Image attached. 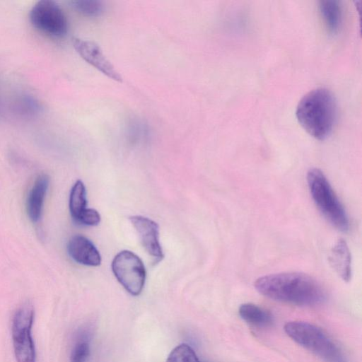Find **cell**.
Instances as JSON below:
<instances>
[{"label":"cell","instance_id":"obj_1","mask_svg":"<svg viewBox=\"0 0 362 362\" xmlns=\"http://www.w3.org/2000/svg\"><path fill=\"white\" fill-rule=\"evenodd\" d=\"M254 286L265 297L298 305H315L326 298L321 285L310 276L300 272L263 276L255 281Z\"/></svg>","mask_w":362,"mask_h":362},{"label":"cell","instance_id":"obj_2","mask_svg":"<svg viewBox=\"0 0 362 362\" xmlns=\"http://www.w3.org/2000/svg\"><path fill=\"white\" fill-rule=\"evenodd\" d=\"M337 115L333 93L317 88L307 93L298 102L296 115L302 127L312 136L322 140L332 133Z\"/></svg>","mask_w":362,"mask_h":362},{"label":"cell","instance_id":"obj_3","mask_svg":"<svg viewBox=\"0 0 362 362\" xmlns=\"http://www.w3.org/2000/svg\"><path fill=\"white\" fill-rule=\"evenodd\" d=\"M287 335L325 362H348L338 345L319 327L303 321L288 322Z\"/></svg>","mask_w":362,"mask_h":362},{"label":"cell","instance_id":"obj_4","mask_svg":"<svg viewBox=\"0 0 362 362\" xmlns=\"http://www.w3.org/2000/svg\"><path fill=\"white\" fill-rule=\"evenodd\" d=\"M307 182L320 212L338 230L347 231L349 221L346 211L324 173L318 168H311L307 173Z\"/></svg>","mask_w":362,"mask_h":362},{"label":"cell","instance_id":"obj_5","mask_svg":"<svg viewBox=\"0 0 362 362\" xmlns=\"http://www.w3.org/2000/svg\"><path fill=\"white\" fill-rule=\"evenodd\" d=\"M35 310L30 303L15 312L11 322V338L17 362H36V350L32 336Z\"/></svg>","mask_w":362,"mask_h":362},{"label":"cell","instance_id":"obj_6","mask_svg":"<svg viewBox=\"0 0 362 362\" xmlns=\"http://www.w3.org/2000/svg\"><path fill=\"white\" fill-rule=\"evenodd\" d=\"M29 18L36 30L47 36L60 38L67 33L66 17L54 1L42 0L35 3L30 11Z\"/></svg>","mask_w":362,"mask_h":362},{"label":"cell","instance_id":"obj_7","mask_svg":"<svg viewBox=\"0 0 362 362\" xmlns=\"http://www.w3.org/2000/svg\"><path fill=\"white\" fill-rule=\"evenodd\" d=\"M112 270L120 284L132 296L139 295L144 286L146 269L141 259L129 250L119 252L113 259Z\"/></svg>","mask_w":362,"mask_h":362},{"label":"cell","instance_id":"obj_8","mask_svg":"<svg viewBox=\"0 0 362 362\" xmlns=\"http://www.w3.org/2000/svg\"><path fill=\"white\" fill-rule=\"evenodd\" d=\"M72 45L76 52L88 64L109 78L117 82L122 81L120 74L95 42L79 37H73Z\"/></svg>","mask_w":362,"mask_h":362},{"label":"cell","instance_id":"obj_9","mask_svg":"<svg viewBox=\"0 0 362 362\" xmlns=\"http://www.w3.org/2000/svg\"><path fill=\"white\" fill-rule=\"evenodd\" d=\"M129 219L137 232L141 243L145 250L156 262L160 261L164 255L159 240V226L158 223L142 216H133Z\"/></svg>","mask_w":362,"mask_h":362},{"label":"cell","instance_id":"obj_10","mask_svg":"<svg viewBox=\"0 0 362 362\" xmlns=\"http://www.w3.org/2000/svg\"><path fill=\"white\" fill-rule=\"evenodd\" d=\"M67 250L70 257L76 262L90 267L101 263V256L94 244L81 235L72 236L69 240Z\"/></svg>","mask_w":362,"mask_h":362},{"label":"cell","instance_id":"obj_11","mask_svg":"<svg viewBox=\"0 0 362 362\" xmlns=\"http://www.w3.org/2000/svg\"><path fill=\"white\" fill-rule=\"evenodd\" d=\"M329 261L336 273L344 281L351 277V257L344 239H339L331 250Z\"/></svg>","mask_w":362,"mask_h":362},{"label":"cell","instance_id":"obj_12","mask_svg":"<svg viewBox=\"0 0 362 362\" xmlns=\"http://www.w3.org/2000/svg\"><path fill=\"white\" fill-rule=\"evenodd\" d=\"M48 185L49 177L42 174L37 177L29 192L26 207L28 215L33 222H37L40 218Z\"/></svg>","mask_w":362,"mask_h":362},{"label":"cell","instance_id":"obj_13","mask_svg":"<svg viewBox=\"0 0 362 362\" xmlns=\"http://www.w3.org/2000/svg\"><path fill=\"white\" fill-rule=\"evenodd\" d=\"M238 313L244 321L255 327H267L274 322V317L269 311L253 303L242 304Z\"/></svg>","mask_w":362,"mask_h":362},{"label":"cell","instance_id":"obj_14","mask_svg":"<svg viewBox=\"0 0 362 362\" xmlns=\"http://www.w3.org/2000/svg\"><path fill=\"white\" fill-rule=\"evenodd\" d=\"M319 11L328 32L335 34L341 22V6L336 0H322L319 2Z\"/></svg>","mask_w":362,"mask_h":362},{"label":"cell","instance_id":"obj_15","mask_svg":"<svg viewBox=\"0 0 362 362\" xmlns=\"http://www.w3.org/2000/svg\"><path fill=\"white\" fill-rule=\"evenodd\" d=\"M69 206L71 216L77 223L81 214L87 209L86 187L80 180L74 183L71 189Z\"/></svg>","mask_w":362,"mask_h":362},{"label":"cell","instance_id":"obj_16","mask_svg":"<svg viewBox=\"0 0 362 362\" xmlns=\"http://www.w3.org/2000/svg\"><path fill=\"white\" fill-rule=\"evenodd\" d=\"M90 355V332L87 330H80L74 340L71 355L70 362H88Z\"/></svg>","mask_w":362,"mask_h":362},{"label":"cell","instance_id":"obj_17","mask_svg":"<svg viewBox=\"0 0 362 362\" xmlns=\"http://www.w3.org/2000/svg\"><path fill=\"white\" fill-rule=\"evenodd\" d=\"M166 362H200L193 349L187 344L177 346L170 353Z\"/></svg>","mask_w":362,"mask_h":362},{"label":"cell","instance_id":"obj_18","mask_svg":"<svg viewBox=\"0 0 362 362\" xmlns=\"http://www.w3.org/2000/svg\"><path fill=\"white\" fill-rule=\"evenodd\" d=\"M72 6L80 13L90 17L100 16L103 11L101 1L94 0H78L71 2Z\"/></svg>","mask_w":362,"mask_h":362},{"label":"cell","instance_id":"obj_19","mask_svg":"<svg viewBox=\"0 0 362 362\" xmlns=\"http://www.w3.org/2000/svg\"><path fill=\"white\" fill-rule=\"evenodd\" d=\"M100 221V214L94 209H86L80 216L77 223L84 226H96Z\"/></svg>","mask_w":362,"mask_h":362}]
</instances>
